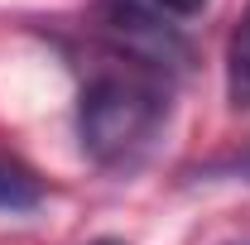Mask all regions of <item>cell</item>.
<instances>
[{"label":"cell","mask_w":250,"mask_h":245,"mask_svg":"<svg viewBox=\"0 0 250 245\" xmlns=\"http://www.w3.org/2000/svg\"><path fill=\"white\" fill-rule=\"evenodd\" d=\"M164 121H168V87L154 77L149 62L101 67L77 101L82 149L101 168H130L154 144Z\"/></svg>","instance_id":"cell-1"},{"label":"cell","mask_w":250,"mask_h":245,"mask_svg":"<svg viewBox=\"0 0 250 245\" xmlns=\"http://www.w3.org/2000/svg\"><path fill=\"white\" fill-rule=\"evenodd\" d=\"M226 96L236 111H250V10L241 15V24L226 43Z\"/></svg>","instance_id":"cell-2"},{"label":"cell","mask_w":250,"mask_h":245,"mask_svg":"<svg viewBox=\"0 0 250 245\" xmlns=\"http://www.w3.org/2000/svg\"><path fill=\"white\" fill-rule=\"evenodd\" d=\"M39 202H43V183L34 178L29 168L0 159V207H10V212H29V207H39Z\"/></svg>","instance_id":"cell-3"},{"label":"cell","mask_w":250,"mask_h":245,"mask_svg":"<svg viewBox=\"0 0 250 245\" xmlns=\"http://www.w3.org/2000/svg\"><path fill=\"white\" fill-rule=\"evenodd\" d=\"M140 5L154 10V15H178V20H183V15H197L207 0H140Z\"/></svg>","instance_id":"cell-4"},{"label":"cell","mask_w":250,"mask_h":245,"mask_svg":"<svg viewBox=\"0 0 250 245\" xmlns=\"http://www.w3.org/2000/svg\"><path fill=\"white\" fill-rule=\"evenodd\" d=\"M92 245H121V241H92Z\"/></svg>","instance_id":"cell-5"},{"label":"cell","mask_w":250,"mask_h":245,"mask_svg":"<svg viewBox=\"0 0 250 245\" xmlns=\"http://www.w3.org/2000/svg\"><path fill=\"white\" fill-rule=\"evenodd\" d=\"M241 245H250V241H241Z\"/></svg>","instance_id":"cell-6"}]
</instances>
